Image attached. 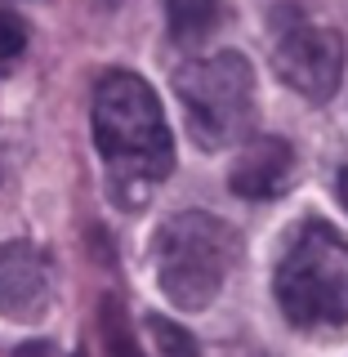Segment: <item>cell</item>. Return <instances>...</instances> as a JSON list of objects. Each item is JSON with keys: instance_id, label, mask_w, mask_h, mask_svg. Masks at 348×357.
Segmentation results:
<instances>
[{"instance_id": "obj_1", "label": "cell", "mask_w": 348, "mask_h": 357, "mask_svg": "<svg viewBox=\"0 0 348 357\" xmlns=\"http://www.w3.org/2000/svg\"><path fill=\"white\" fill-rule=\"evenodd\" d=\"M94 143L112 174V192L126 206L148 201L174 165V139L161 116V98L134 72H107L94 85Z\"/></svg>"}, {"instance_id": "obj_2", "label": "cell", "mask_w": 348, "mask_h": 357, "mask_svg": "<svg viewBox=\"0 0 348 357\" xmlns=\"http://www.w3.org/2000/svg\"><path fill=\"white\" fill-rule=\"evenodd\" d=\"M277 304L295 326H344L348 321V241L331 223L308 219L277 268Z\"/></svg>"}, {"instance_id": "obj_3", "label": "cell", "mask_w": 348, "mask_h": 357, "mask_svg": "<svg viewBox=\"0 0 348 357\" xmlns=\"http://www.w3.org/2000/svg\"><path fill=\"white\" fill-rule=\"evenodd\" d=\"M152 255H156V282H161L165 299L197 312L219 295L223 277H228L232 232L223 228V219L206 215V210H183V215L161 223Z\"/></svg>"}, {"instance_id": "obj_4", "label": "cell", "mask_w": 348, "mask_h": 357, "mask_svg": "<svg viewBox=\"0 0 348 357\" xmlns=\"http://www.w3.org/2000/svg\"><path fill=\"white\" fill-rule=\"evenodd\" d=\"M174 89L188 112V130L206 152H223L245 139L255 121V72L241 54L223 50L179 67Z\"/></svg>"}, {"instance_id": "obj_5", "label": "cell", "mask_w": 348, "mask_h": 357, "mask_svg": "<svg viewBox=\"0 0 348 357\" xmlns=\"http://www.w3.org/2000/svg\"><path fill=\"white\" fill-rule=\"evenodd\" d=\"M273 67L295 94L312 98V103H326L340 89V76H344V40L331 27L295 22V27H286L277 36Z\"/></svg>"}, {"instance_id": "obj_6", "label": "cell", "mask_w": 348, "mask_h": 357, "mask_svg": "<svg viewBox=\"0 0 348 357\" xmlns=\"http://www.w3.org/2000/svg\"><path fill=\"white\" fill-rule=\"evenodd\" d=\"M50 299V264L36 245L9 241L0 245V312L5 317H31Z\"/></svg>"}, {"instance_id": "obj_7", "label": "cell", "mask_w": 348, "mask_h": 357, "mask_svg": "<svg viewBox=\"0 0 348 357\" xmlns=\"http://www.w3.org/2000/svg\"><path fill=\"white\" fill-rule=\"evenodd\" d=\"M290 174H295V148L286 139H255L232 161L228 188L245 201H268V197L286 192Z\"/></svg>"}, {"instance_id": "obj_8", "label": "cell", "mask_w": 348, "mask_h": 357, "mask_svg": "<svg viewBox=\"0 0 348 357\" xmlns=\"http://www.w3.org/2000/svg\"><path fill=\"white\" fill-rule=\"evenodd\" d=\"M223 22V0H165V27L179 45L206 40Z\"/></svg>"}, {"instance_id": "obj_9", "label": "cell", "mask_w": 348, "mask_h": 357, "mask_svg": "<svg viewBox=\"0 0 348 357\" xmlns=\"http://www.w3.org/2000/svg\"><path fill=\"white\" fill-rule=\"evenodd\" d=\"M98 326H103V349L107 357H143L139 340H134L130 321H126V308H121V299H103V308H98Z\"/></svg>"}, {"instance_id": "obj_10", "label": "cell", "mask_w": 348, "mask_h": 357, "mask_svg": "<svg viewBox=\"0 0 348 357\" xmlns=\"http://www.w3.org/2000/svg\"><path fill=\"white\" fill-rule=\"evenodd\" d=\"M148 326L156 335V349H161V357H201L197 340L183 326H174V321H165V317H152Z\"/></svg>"}, {"instance_id": "obj_11", "label": "cell", "mask_w": 348, "mask_h": 357, "mask_svg": "<svg viewBox=\"0 0 348 357\" xmlns=\"http://www.w3.org/2000/svg\"><path fill=\"white\" fill-rule=\"evenodd\" d=\"M22 50H27V27L18 22V14L0 9V72L14 67L22 59Z\"/></svg>"}, {"instance_id": "obj_12", "label": "cell", "mask_w": 348, "mask_h": 357, "mask_svg": "<svg viewBox=\"0 0 348 357\" xmlns=\"http://www.w3.org/2000/svg\"><path fill=\"white\" fill-rule=\"evenodd\" d=\"M14 357H59L54 353V344H45V340H31V344H22V349Z\"/></svg>"}, {"instance_id": "obj_13", "label": "cell", "mask_w": 348, "mask_h": 357, "mask_svg": "<svg viewBox=\"0 0 348 357\" xmlns=\"http://www.w3.org/2000/svg\"><path fill=\"white\" fill-rule=\"evenodd\" d=\"M335 188H340V201H344V210H348V165L340 170V178H335Z\"/></svg>"}]
</instances>
